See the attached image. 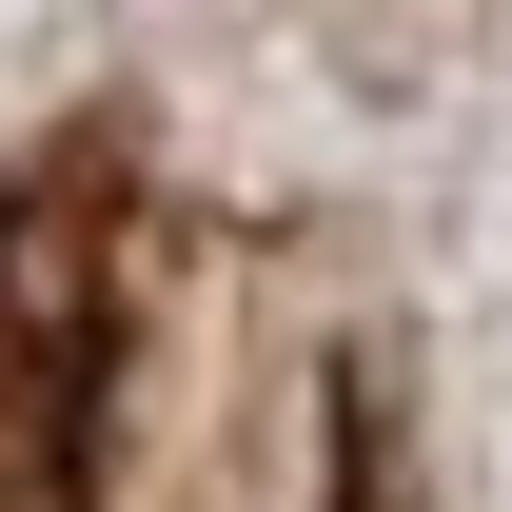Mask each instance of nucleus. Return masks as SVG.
<instances>
[{"instance_id":"nucleus-1","label":"nucleus","mask_w":512,"mask_h":512,"mask_svg":"<svg viewBox=\"0 0 512 512\" xmlns=\"http://www.w3.org/2000/svg\"><path fill=\"white\" fill-rule=\"evenodd\" d=\"M0 512H394V394L316 256L79 119L0 158Z\"/></svg>"}]
</instances>
